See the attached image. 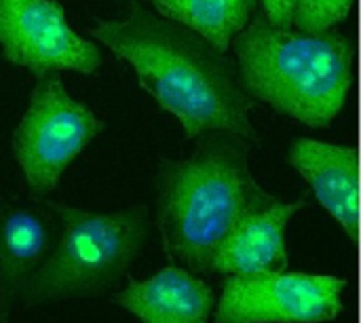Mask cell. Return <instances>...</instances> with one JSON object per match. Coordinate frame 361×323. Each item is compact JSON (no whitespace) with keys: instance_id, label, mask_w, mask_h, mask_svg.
I'll return each instance as SVG.
<instances>
[{"instance_id":"6da1fadb","label":"cell","mask_w":361,"mask_h":323,"mask_svg":"<svg viewBox=\"0 0 361 323\" xmlns=\"http://www.w3.org/2000/svg\"><path fill=\"white\" fill-rule=\"evenodd\" d=\"M89 38L133 70L137 85L178 118L186 140L231 131L260 144L254 99L243 91L235 61L197 32L129 0L123 17H93Z\"/></svg>"},{"instance_id":"7a4b0ae2","label":"cell","mask_w":361,"mask_h":323,"mask_svg":"<svg viewBox=\"0 0 361 323\" xmlns=\"http://www.w3.org/2000/svg\"><path fill=\"white\" fill-rule=\"evenodd\" d=\"M195 140L190 157L157 163L154 222L169 260L212 273V258L224 237L277 197L252 173V142L231 131H207Z\"/></svg>"},{"instance_id":"3957f363","label":"cell","mask_w":361,"mask_h":323,"mask_svg":"<svg viewBox=\"0 0 361 323\" xmlns=\"http://www.w3.org/2000/svg\"><path fill=\"white\" fill-rule=\"evenodd\" d=\"M243 91L311 129H326L343 112L353 85L355 49L347 34L277 28L260 11L233 38Z\"/></svg>"},{"instance_id":"277c9868","label":"cell","mask_w":361,"mask_h":323,"mask_svg":"<svg viewBox=\"0 0 361 323\" xmlns=\"http://www.w3.org/2000/svg\"><path fill=\"white\" fill-rule=\"evenodd\" d=\"M59 218V233L44 262L30 275L19 296L25 305L97 296L118 284L150 235L148 207L89 212L44 201Z\"/></svg>"},{"instance_id":"5b68a950","label":"cell","mask_w":361,"mask_h":323,"mask_svg":"<svg viewBox=\"0 0 361 323\" xmlns=\"http://www.w3.org/2000/svg\"><path fill=\"white\" fill-rule=\"evenodd\" d=\"M104 129V121L68 93L59 72L38 76L13 131V154L30 190L51 193L68 165Z\"/></svg>"},{"instance_id":"8992f818","label":"cell","mask_w":361,"mask_h":323,"mask_svg":"<svg viewBox=\"0 0 361 323\" xmlns=\"http://www.w3.org/2000/svg\"><path fill=\"white\" fill-rule=\"evenodd\" d=\"M347 281L334 275L269 271L228 275L216 323H324L345 311Z\"/></svg>"},{"instance_id":"52a82bcc","label":"cell","mask_w":361,"mask_h":323,"mask_svg":"<svg viewBox=\"0 0 361 323\" xmlns=\"http://www.w3.org/2000/svg\"><path fill=\"white\" fill-rule=\"evenodd\" d=\"M2 57L34 74H95L104 63L99 44L80 36L59 0H0Z\"/></svg>"},{"instance_id":"ba28073f","label":"cell","mask_w":361,"mask_h":323,"mask_svg":"<svg viewBox=\"0 0 361 323\" xmlns=\"http://www.w3.org/2000/svg\"><path fill=\"white\" fill-rule=\"evenodd\" d=\"M288 163L311 186L322 207L343 226L353 243L360 237V152L307 135L294 138Z\"/></svg>"},{"instance_id":"9c48e42d","label":"cell","mask_w":361,"mask_h":323,"mask_svg":"<svg viewBox=\"0 0 361 323\" xmlns=\"http://www.w3.org/2000/svg\"><path fill=\"white\" fill-rule=\"evenodd\" d=\"M305 201H273L269 207L245 216L220 243L212 271L222 275H258L288 269L286 226Z\"/></svg>"},{"instance_id":"30bf717a","label":"cell","mask_w":361,"mask_h":323,"mask_svg":"<svg viewBox=\"0 0 361 323\" xmlns=\"http://www.w3.org/2000/svg\"><path fill=\"white\" fill-rule=\"evenodd\" d=\"M116 303L142 323H207L214 290L188 269L167 267L144 281L131 279Z\"/></svg>"},{"instance_id":"8fae6325","label":"cell","mask_w":361,"mask_h":323,"mask_svg":"<svg viewBox=\"0 0 361 323\" xmlns=\"http://www.w3.org/2000/svg\"><path fill=\"white\" fill-rule=\"evenodd\" d=\"M53 243V222L44 212L23 203H6L0 209V323H8L21 288Z\"/></svg>"},{"instance_id":"7c38bea8","label":"cell","mask_w":361,"mask_h":323,"mask_svg":"<svg viewBox=\"0 0 361 323\" xmlns=\"http://www.w3.org/2000/svg\"><path fill=\"white\" fill-rule=\"evenodd\" d=\"M165 19L203 36L220 53L231 51L233 38L258 11V0H148Z\"/></svg>"},{"instance_id":"4fadbf2b","label":"cell","mask_w":361,"mask_h":323,"mask_svg":"<svg viewBox=\"0 0 361 323\" xmlns=\"http://www.w3.org/2000/svg\"><path fill=\"white\" fill-rule=\"evenodd\" d=\"M355 0H296L292 28L300 32H330L353 11Z\"/></svg>"},{"instance_id":"5bb4252c","label":"cell","mask_w":361,"mask_h":323,"mask_svg":"<svg viewBox=\"0 0 361 323\" xmlns=\"http://www.w3.org/2000/svg\"><path fill=\"white\" fill-rule=\"evenodd\" d=\"M262 15L269 23L277 28H292V17L296 8V0H258Z\"/></svg>"}]
</instances>
